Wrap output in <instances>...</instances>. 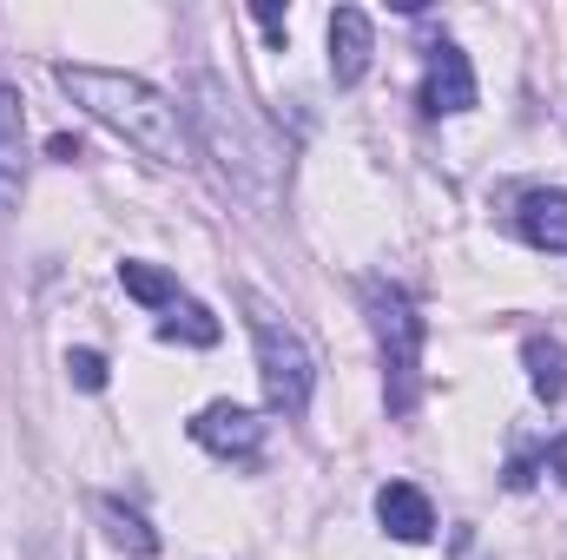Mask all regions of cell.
<instances>
[{"label": "cell", "instance_id": "1", "mask_svg": "<svg viewBox=\"0 0 567 560\" xmlns=\"http://www.w3.org/2000/svg\"><path fill=\"white\" fill-rule=\"evenodd\" d=\"M53 80H60V93H66L86 120H100L106 133H120L126 145H140L145 158H158V165H192V126H185V113H178L158 86H145L140 73L53 66Z\"/></svg>", "mask_w": 567, "mask_h": 560}, {"label": "cell", "instance_id": "2", "mask_svg": "<svg viewBox=\"0 0 567 560\" xmlns=\"http://www.w3.org/2000/svg\"><path fill=\"white\" fill-rule=\"evenodd\" d=\"M192 133L205 139V152L218 158L225 185L251 205H278L284 185V145L251 120V106L218 80V73H198L192 80Z\"/></svg>", "mask_w": 567, "mask_h": 560}, {"label": "cell", "instance_id": "3", "mask_svg": "<svg viewBox=\"0 0 567 560\" xmlns=\"http://www.w3.org/2000/svg\"><path fill=\"white\" fill-rule=\"evenodd\" d=\"M363 310H370L377 356H383V403H390V416H410L423 403V310L396 283H370Z\"/></svg>", "mask_w": 567, "mask_h": 560}, {"label": "cell", "instance_id": "4", "mask_svg": "<svg viewBox=\"0 0 567 560\" xmlns=\"http://www.w3.org/2000/svg\"><path fill=\"white\" fill-rule=\"evenodd\" d=\"M251 336H258L265 403H271L284 422H297L303 409H310V390H317V356H310V343L284 323L271 303H258V297H251Z\"/></svg>", "mask_w": 567, "mask_h": 560}, {"label": "cell", "instance_id": "5", "mask_svg": "<svg viewBox=\"0 0 567 560\" xmlns=\"http://www.w3.org/2000/svg\"><path fill=\"white\" fill-rule=\"evenodd\" d=\"M475 106V66L462 46H429V66H423V113L429 120H455Z\"/></svg>", "mask_w": 567, "mask_h": 560}, {"label": "cell", "instance_id": "6", "mask_svg": "<svg viewBox=\"0 0 567 560\" xmlns=\"http://www.w3.org/2000/svg\"><path fill=\"white\" fill-rule=\"evenodd\" d=\"M192 442L212 448V455H238V462H251L258 442H265V422L251 416L245 403H212V409L192 416Z\"/></svg>", "mask_w": 567, "mask_h": 560}, {"label": "cell", "instance_id": "7", "mask_svg": "<svg viewBox=\"0 0 567 560\" xmlns=\"http://www.w3.org/2000/svg\"><path fill=\"white\" fill-rule=\"evenodd\" d=\"M370 53H377V27L363 7H337L330 13V80L337 86H357L370 73Z\"/></svg>", "mask_w": 567, "mask_h": 560}, {"label": "cell", "instance_id": "8", "mask_svg": "<svg viewBox=\"0 0 567 560\" xmlns=\"http://www.w3.org/2000/svg\"><path fill=\"white\" fill-rule=\"evenodd\" d=\"M377 521H383L390 541H410V548H423L435 535V508H429V495L416 481H383L377 488Z\"/></svg>", "mask_w": 567, "mask_h": 560}, {"label": "cell", "instance_id": "9", "mask_svg": "<svg viewBox=\"0 0 567 560\" xmlns=\"http://www.w3.org/2000/svg\"><path fill=\"white\" fill-rule=\"evenodd\" d=\"M515 225L535 251H567V191H528Z\"/></svg>", "mask_w": 567, "mask_h": 560}, {"label": "cell", "instance_id": "10", "mask_svg": "<svg viewBox=\"0 0 567 560\" xmlns=\"http://www.w3.org/2000/svg\"><path fill=\"white\" fill-rule=\"evenodd\" d=\"M522 363H528L535 396H542V403H561L567 396V343H555V336H528Z\"/></svg>", "mask_w": 567, "mask_h": 560}, {"label": "cell", "instance_id": "11", "mask_svg": "<svg viewBox=\"0 0 567 560\" xmlns=\"http://www.w3.org/2000/svg\"><path fill=\"white\" fill-rule=\"evenodd\" d=\"M27 165V100L13 80H0V178H20Z\"/></svg>", "mask_w": 567, "mask_h": 560}, {"label": "cell", "instance_id": "12", "mask_svg": "<svg viewBox=\"0 0 567 560\" xmlns=\"http://www.w3.org/2000/svg\"><path fill=\"white\" fill-rule=\"evenodd\" d=\"M100 521H106V541H113V548H126V554H140V560L158 554V535L145 528V515H140V508H126V501L100 495Z\"/></svg>", "mask_w": 567, "mask_h": 560}, {"label": "cell", "instance_id": "13", "mask_svg": "<svg viewBox=\"0 0 567 560\" xmlns=\"http://www.w3.org/2000/svg\"><path fill=\"white\" fill-rule=\"evenodd\" d=\"M158 336H165V343H198V350H212V343H218V317H212L205 303L178 297V303H172V317L158 323Z\"/></svg>", "mask_w": 567, "mask_h": 560}, {"label": "cell", "instance_id": "14", "mask_svg": "<svg viewBox=\"0 0 567 560\" xmlns=\"http://www.w3.org/2000/svg\"><path fill=\"white\" fill-rule=\"evenodd\" d=\"M120 283H126V297H140L152 310H172V303H178L172 271H158V265H145V258H126V265H120Z\"/></svg>", "mask_w": 567, "mask_h": 560}, {"label": "cell", "instance_id": "15", "mask_svg": "<svg viewBox=\"0 0 567 560\" xmlns=\"http://www.w3.org/2000/svg\"><path fill=\"white\" fill-rule=\"evenodd\" d=\"M542 468L567 481V435H561V442H548V448H535V455H515V462H508V488H535V475H542Z\"/></svg>", "mask_w": 567, "mask_h": 560}, {"label": "cell", "instance_id": "16", "mask_svg": "<svg viewBox=\"0 0 567 560\" xmlns=\"http://www.w3.org/2000/svg\"><path fill=\"white\" fill-rule=\"evenodd\" d=\"M66 376L80 390H106V356L100 350H66Z\"/></svg>", "mask_w": 567, "mask_h": 560}, {"label": "cell", "instance_id": "17", "mask_svg": "<svg viewBox=\"0 0 567 560\" xmlns=\"http://www.w3.org/2000/svg\"><path fill=\"white\" fill-rule=\"evenodd\" d=\"M251 13H258V20H265V27H271V40H278V46H284V7H278V0H258V7H251Z\"/></svg>", "mask_w": 567, "mask_h": 560}, {"label": "cell", "instance_id": "18", "mask_svg": "<svg viewBox=\"0 0 567 560\" xmlns=\"http://www.w3.org/2000/svg\"><path fill=\"white\" fill-rule=\"evenodd\" d=\"M47 152H53L60 165H73V158H80V139H73V133H53V139H47Z\"/></svg>", "mask_w": 567, "mask_h": 560}, {"label": "cell", "instance_id": "19", "mask_svg": "<svg viewBox=\"0 0 567 560\" xmlns=\"http://www.w3.org/2000/svg\"><path fill=\"white\" fill-rule=\"evenodd\" d=\"M40 560H53V554H40Z\"/></svg>", "mask_w": 567, "mask_h": 560}]
</instances>
